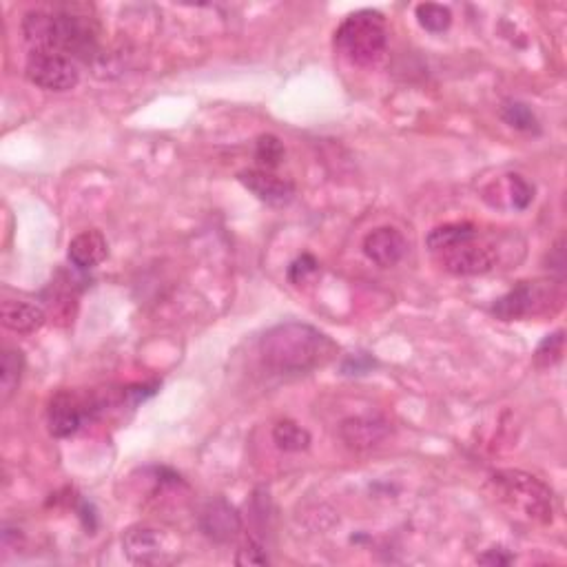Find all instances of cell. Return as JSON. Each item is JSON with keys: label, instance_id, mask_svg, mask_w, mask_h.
I'll use <instances>...</instances> for the list:
<instances>
[{"label": "cell", "instance_id": "obj_5", "mask_svg": "<svg viewBox=\"0 0 567 567\" xmlns=\"http://www.w3.org/2000/svg\"><path fill=\"white\" fill-rule=\"evenodd\" d=\"M25 74L32 85L45 91H69L80 80V71L69 56L40 49H32L25 65Z\"/></svg>", "mask_w": 567, "mask_h": 567}, {"label": "cell", "instance_id": "obj_27", "mask_svg": "<svg viewBox=\"0 0 567 567\" xmlns=\"http://www.w3.org/2000/svg\"><path fill=\"white\" fill-rule=\"evenodd\" d=\"M479 563H490V565H508L512 563V556L510 554H501V550H488V554H483Z\"/></svg>", "mask_w": 567, "mask_h": 567}, {"label": "cell", "instance_id": "obj_7", "mask_svg": "<svg viewBox=\"0 0 567 567\" xmlns=\"http://www.w3.org/2000/svg\"><path fill=\"white\" fill-rule=\"evenodd\" d=\"M497 486L503 488L505 497H510V501L519 508L525 510L528 517L548 521L552 517V494L550 490L543 486L541 481H536L530 474L523 472H499Z\"/></svg>", "mask_w": 567, "mask_h": 567}, {"label": "cell", "instance_id": "obj_14", "mask_svg": "<svg viewBox=\"0 0 567 567\" xmlns=\"http://www.w3.org/2000/svg\"><path fill=\"white\" fill-rule=\"evenodd\" d=\"M109 242L100 231H85L69 242V262L80 271H89L107 260Z\"/></svg>", "mask_w": 567, "mask_h": 567}, {"label": "cell", "instance_id": "obj_2", "mask_svg": "<svg viewBox=\"0 0 567 567\" xmlns=\"http://www.w3.org/2000/svg\"><path fill=\"white\" fill-rule=\"evenodd\" d=\"M25 40L34 49L56 51L89 60L98 51V34L91 20L71 12H29L23 18Z\"/></svg>", "mask_w": 567, "mask_h": 567}, {"label": "cell", "instance_id": "obj_24", "mask_svg": "<svg viewBox=\"0 0 567 567\" xmlns=\"http://www.w3.org/2000/svg\"><path fill=\"white\" fill-rule=\"evenodd\" d=\"M512 182V204L514 209H528L532 198H534V189L530 182H525L521 175H510Z\"/></svg>", "mask_w": 567, "mask_h": 567}, {"label": "cell", "instance_id": "obj_19", "mask_svg": "<svg viewBox=\"0 0 567 567\" xmlns=\"http://www.w3.org/2000/svg\"><path fill=\"white\" fill-rule=\"evenodd\" d=\"M501 118L508 122L510 127L525 131V133H539L541 131L539 120H536L534 111L528 105H523V102H519V100L503 102Z\"/></svg>", "mask_w": 567, "mask_h": 567}, {"label": "cell", "instance_id": "obj_18", "mask_svg": "<svg viewBox=\"0 0 567 567\" xmlns=\"http://www.w3.org/2000/svg\"><path fill=\"white\" fill-rule=\"evenodd\" d=\"M273 441L277 443V448L284 452H302L311 446V435H308V430H304L300 424L286 419L273 428Z\"/></svg>", "mask_w": 567, "mask_h": 567}, {"label": "cell", "instance_id": "obj_4", "mask_svg": "<svg viewBox=\"0 0 567 567\" xmlns=\"http://www.w3.org/2000/svg\"><path fill=\"white\" fill-rule=\"evenodd\" d=\"M563 306V288L554 280H534L521 282L510 293L499 297L492 304V315L501 322H514V319L554 315Z\"/></svg>", "mask_w": 567, "mask_h": 567}, {"label": "cell", "instance_id": "obj_3", "mask_svg": "<svg viewBox=\"0 0 567 567\" xmlns=\"http://www.w3.org/2000/svg\"><path fill=\"white\" fill-rule=\"evenodd\" d=\"M386 45V20L379 12H373V9H362V12L350 14L335 32L337 54L357 67H370L379 63Z\"/></svg>", "mask_w": 567, "mask_h": 567}, {"label": "cell", "instance_id": "obj_21", "mask_svg": "<svg viewBox=\"0 0 567 567\" xmlns=\"http://www.w3.org/2000/svg\"><path fill=\"white\" fill-rule=\"evenodd\" d=\"M563 350H565V333L563 331H556L552 335H548L539 344L534 353V364L539 368H550L554 364L561 362L563 357Z\"/></svg>", "mask_w": 567, "mask_h": 567}, {"label": "cell", "instance_id": "obj_1", "mask_svg": "<svg viewBox=\"0 0 567 567\" xmlns=\"http://www.w3.org/2000/svg\"><path fill=\"white\" fill-rule=\"evenodd\" d=\"M260 355L275 373H308L331 362L337 355V346L331 337L313 326L286 322L264 333Z\"/></svg>", "mask_w": 567, "mask_h": 567}, {"label": "cell", "instance_id": "obj_11", "mask_svg": "<svg viewBox=\"0 0 567 567\" xmlns=\"http://www.w3.org/2000/svg\"><path fill=\"white\" fill-rule=\"evenodd\" d=\"M406 237L393 226H381V229L370 231L364 240V253L370 262L381 268H390L404 260L406 255Z\"/></svg>", "mask_w": 567, "mask_h": 567}, {"label": "cell", "instance_id": "obj_6", "mask_svg": "<svg viewBox=\"0 0 567 567\" xmlns=\"http://www.w3.org/2000/svg\"><path fill=\"white\" fill-rule=\"evenodd\" d=\"M122 548L133 563L138 565H164L178 559V543L164 530L151 525H136L122 536Z\"/></svg>", "mask_w": 567, "mask_h": 567}, {"label": "cell", "instance_id": "obj_25", "mask_svg": "<svg viewBox=\"0 0 567 567\" xmlns=\"http://www.w3.org/2000/svg\"><path fill=\"white\" fill-rule=\"evenodd\" d=\"M235 563L237 565H268V556L260 543L249 541L240 552H237Z\"/></svg>", "mask_w": 567, "mask_h": 567}, {"label": "cell", "instance_id": "obj_10", "mask_svg": "<svg viewBox=\"0 0 567 567\" xmlns=\"http://www.w3.org/2000/svg\"><path fill=\"white\" fill-rule=\"evenodd\" d=\"M85 415H87V408L80 401V397L69 393V390H63V393H58L54 399L49 401V410H47L49 432L58 439L71 437L82 426V419H85Z\"/></svg>", "mask_w": 567, "mask_h": 567}, {"label": "cell", "instance_id": "obj_17", "mask_svg": "<svg viewBox=\"0 0 567 567\" xmlns=\"http://www.w3.org/2000/svg\"><path fill=\"white\" fill-rule=\"evenodd\" d=\"M474 233H477V226L468 224V222L443 224V226H437V229L430 231V235L426 237V244H428V249L432 253H439L443 249H448V246H452V244H457L461 240H468V237H472Z\"/></svg>", "mask_w": 567, "mask_h": 567}, {"label": "cell", "instance_id": "obj_22", "mask_svg": "<svg viewBox=\"0 0 567 567\" xmlns=\"http://www.w3.org/2000/svg\"><path fill=\"white\" fill-rule=\"evenodd\" d=\"M284 144L282 140L277 138V136H271V133H266V136H260L257 138V144H255V158L257 162L262 164V167H266L268 171L275 169L277 164H280L284 160Z\"/></svg>", "mask_w": 567, "mask_h": 567}, {"label": "cell", "instance_id": "obj_8", "mask_svg": "<svg viewBox=\"0 0 567 567\" xmlns=\"http://www.w3.org/2000/svg\"><path fill=\"white\" fill-rule=\"evenodd\" d=\"M479 231L474 233L468 240H461L457 244L448 246L437 255L439 264L446 268L452 275H483L490 273L494 266H497V249H492L490 244H481Z\"/></svg>", "mask_w": 567, "mask_h": 567}, {"label": "cell", "instance_id": "obj_15", "mask_svg": "<svg viewBox=\"0 0 567 567\" xmlns=\"http://www.w3.org/2000/svg\"><path fill=\"white\" fill-rule=\"evenodd\" d=\"M0 317L9 331L18 335H32L43 328L47 322V315L38 304L29 302H16V300H5L0 306Z\"/></svg>", "mask_w": 567, "mask_h": 567}, {"label": "cell", "instance_id": "obj_16", "mask_svg": "<svg viewBox=\"0 0 567 567\" xmlns=\"http://www.w3.org/2000/svg\"><path fill=\"white\" fill-rule=\"evenodd\" d=\"M25 370V355L16 348H7L3 353V366H0V393H3V401H7L16 393L23 379Z\"/></svg>", "mask_w": 567, "mask_h": 567}, {"label": "cell", "instance_id": "obj_12", "mask_svg": "<svg viewBox=\"0 0 567 567\" xmlns=\"http://www.w3.org/2000/svg\"><path fill=\"white\" fill-rule=\"evenodd\" d=\"M200 528L209 539L218 543H229L240 534L242 521L233 505H229L224 499H215L202 510Z\"/></svg>", "mask_w": 567, "mask_h": 567}, {"label": "cell", "instance_id": "obj_13", "mask_svg": "<svg viewBox=\"0 0 567 567\" xmlns=\"http://www.w3.org/2000/svg\"><path fill=\"white\" fill-rule=\"evenodd\" d=\"M390 424L384 417H353L346 419L339 432L350 450L377 448L390 435Z\"/></svg>", "mask_w": 567, "mask_h": 567}, {"label": "cell", "instance_id": "obj_9", "mask_svg": "<svg viewBox=\"0 0 567 567\" xmlns=\"http://www.w3.org/2000/svg\"><path fill=\"white\" fill-rule=\"evenodd\" d=\"M237 178H240V182L257 200H262L268 206H286L295 198V184L268 169L242 171Z\"/></svg>", "mask_w": 567, "mask_h": 567}, {"label": "cell", "instance_id": "obj_20", "mask_svg": "<svg viewBox=\"0 0 567 567\" xmlns=\"http://www.w3.org/2000/svg\"><path fill=\"white\" fill-rule=\"evenodd\" d=\"M419 25L430 34H443L452 25V12L446 5L437 3H421L415 9Z\"/></svg>", "mask_w": 567, "mask_h": 567}, {"label": "cell", "instance_id": "obj_23", "mask_svg": "<svg viewBox=\"0 0 567 567\" xmlns=\"http://www.w3.org/2000/svg\"><path fill=\"white\" fill-rule=\"evenodd\" d=\"M319 271V262L315 260L313 255H300L297 260L288 266V280L293 284H304L308 277H313Z\"/></svg>", "mask_w": 567, "mask_h": 567}, {"label": "cell", "instance_id": "obj_26", "mask_svg": "<svg viewBox=\"0 0 567 567\" xmlns=\"http://www.w3.org/2000/svg\"><path fill=\"white\" fill-rule=\"evenodd\" d=\"M375 366V359L368 357V355H357V357H350L344 362V373L346 375H364L368 373L370 368Z\"/></svg>", "mask_w": 567, "mask_h": 567}]
</instances>
